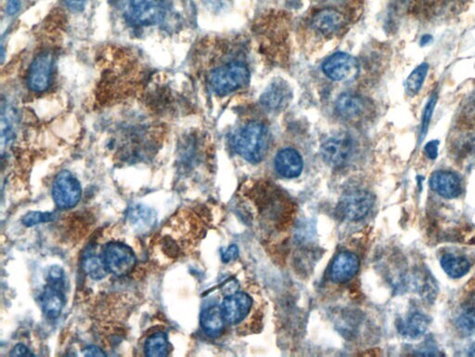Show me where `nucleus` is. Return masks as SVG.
Masks as SVG:
<instances>
[{"instance_id":"nucleus-35","label":"nucleus","mask_w":475,"mask_h":357,"mask_svg":"<svg viewBox=\"0 0 475 357\" xmlns=\"http://www.w3.org/2000/svg\"><path fill=\"white\" fill-rule=\"evenodd\" d=\"M471 351H473L474 352L473 354H472V355H475V345L473 348H472Z\"/></svg>"},{"instance_id":"nucleus-2","label":"nucleus","mask_w":475,"mask_h":357,"mask_svg":"<svg viewBox=\"0 0 475 357\" xmlns=\"http://www.w3.org/2000/svg\"><path fill=\"white\" fill-rule=\"evenodd\" d=\"M250 72L246 64L230 63L213 70L210 75L211 87L216 94L224 96L248 85Z\"/></svg>"},{"instance_id":"nucleus-29","label":"nucleus","mask_w":475,"mask_h":357,"mask_svg":"<svg viewBox=\"0 0 475 357\" xmlns=\"http://www.w3.org/2000/svg\"><path fill=\"white\" fill-rule=\"evenodd\" d=\"M438 147H439V140H432L424 147V152L430 159H435L438 156Z\"/></svg>"},{"instance_id":"nucleus-17","label":"nucleus","mask_w":475,"mask_h":357,"mask_svg":"<svg viewBox=\"0 0 475 357\" xmlns=\"http://www.w3.org/2000/svg\"><path fill=\"white\" fill-rule=\"evenodd\" d=\"M366 103L359 95L344 94L340 95L336 101L337 113L348 120L361 119L366 111Z\"/></svg>"},{"instance_id":"nucleus-24","label":"nucleus","mask_w":475,"mask_h":357,"mask_svg":"<svg viewBox=\"0 0 475 357\" xmlns=\"http://www.w3.org/2000/svg\"><path fill=\"white\" fill-rule=\"evenodd\" d=\"M429 64H421L417 68L413 70L412 74L407 78L406 86L407 92L412 95L417 94L423 87L426 75L428 74Z\"/></svg>"},{"instance_id":"nucleus-16","label":"nucleus","mask_w":475,"mask_h":357,"mask_svg":"<svg viewBox=\"0 0 475 357\" xmlns=\"http://www.w3.org/2000/svg\"><path fill=\"white\" fill-rule=\"evenodd\" d=\"M303 166L302 156L292 148L282 149L275 159V167L285 178H296L302 173Z\"/></svg>"},{"instance_id":"nucleus-19","label":"nucleus","mask_w":475,"mask_h":357,"mask_svg":"<svg viewBox=\"0 0 475 357\" xmlns=\"http://www.w3.org/2000/svg\"><path fill=\"white\" fill-rule=\"evenodd\" d=\"M430 325L428 316L421 313L410 314L405 321L398 326L399 333L407 338L417 340L425 334Z\"/></svg>"},{"instance_id":"nucleus-4","label":"nucleus","mask_w":475,"mask_h":357,"mask_svg":"<svg viewBox=\"0 0 475 357\" xmlns=\"http://www.w3.org/2000/svg\"><path fill=\"white\" fill-rule=\"evenodd\" d=\"M81 196L80 182L70 171H61L56 176L52 184V198L59 209H73L80 203Z\"/></svg>"},{"instance_id":"nucleus-31","label":"nucleus","mask_w":475,"mask_h":357,"mask_svg":"<svg viewBox=\"0 0 475 357\" xmlns=\"http://www.w3.org/2000/svg\"><path fill=\"white\" fill-rule=\"evenodd\" d=\"M83 355L86 356H105L106 353L101 350L100 347L91 345V347H86L83 350Z\"/></svg>"},{"instance_id":"nucleus-27","label":"nucleus","mask_w":475,"mask_h":357,"mask_svg":"<svg viewBox=\"0 0 475 357\" xmlns=\"http://www.w3.org/2000/svg\"><path fill=\"white\" fill-rule=\"evenodd\" d=\"M54 219L55 214L52 212H32L24 215L22 221L24 226L31 227L39 224L49 223Z\"/></svg>"},{"instance_id":"nucleus-30","label":"nucleus","mask_w":475,"mask_h":357,"mask_svg":"<svg viewBox=\"0 0 475 357\" xmlns=\"http://www.w3.org/2000/svg\"><path fill=\"white\" fill-rule=\"evenodd\" d=\"M10 356H33L32 352L24 344H17L13 348L10 353Z\"/></svg>"},{"instance_id":"nucleus-7","label":"nucleus","mask_w":475,"mask_h":357,"mask_svg":"<svg viewBox=\"0 0 475 357\" xmlns=\"http://www.w3.org/2000/svg\"><path fill=\"white\" fill-rule=\"evenodd\" d=\"M322 70L329 78L334 81L353 80L359 73V64L352 55L345 52H336L326 59Z\"/></svg>"},{"instance_id":"nucleus-22","label":"nucleus","mask_w":475,"mask_h":357,"mask_svg":"<svg viewBox=\"0 0 475 357\" xmlns=\"http://www.w3.org/2000/svg\"><path fill=\"white\" fill-rule=\"evenodd\" d=\"M145 355L151 357H164L169 354V342L167 334L156 333L146 340Z\"/></svg>"},{"instance_id":"nucleus-14","label":"nucleus","mask_w":475,"mask_h":357,"mask_svg":"<svg viewBox=\"0 0 475 357\" xmlns=\"http://www.w3.org/2000/svg\"><path fill=\"white\" fill-rule=\"evenodd\" d=\"M63 288L64 286L52 283H49L45 286L40 296V303L42 310L47 319H56L63 312L66 305Z\"/></svg>"},{"instance_id":"nucleus-18","label":"nucleus","mask_w":475,"mask_h":357,"mask_svg":"<svg viewBox=\"0 0 475 357\" xmlns=\"http://www.w3.org/2000/svg\"><path fill=\"white\" fill-rule=\"evenodd\" d=\"M222 307L212 305L202 311L201 314V326L206 335L218 337L223 333L226 325Z\"/></svg>"},{"instance_id":"nucleus-12","label":"nucleus","mask_w":475,"mask_h":357,"mask_svg":"<svg viewBox=\"0 0 475 357\" xmlns=\"http://www.w3.org/2000/svg\"><path fill=\"white\" fill-rule=\"evenodd\" d=\"M429 184L432 191L445 198H457L462 195V182L460 177L452 171H435L430 178Z\"/></svg>"},{"instance_id":"nucleus-32","label":"nucleus","mask_w":475,"mask_h":357,"mask_svg":"<svg viewBox=\"0 0 475 357\" xmlns=\"http://www.w3.org/2000/svg\"><path fill=\"white\" fill-rule=\"evenodd\" d=\"M238 256V249L236 246L230 247L226 253H222V258L224 261H229L232 258H235Z\"/></svg>"},{"instance_id":"nucleus-26","label":"nucleus","mask_w":475,"mask_h":357,"mask_svg":"<svg viewBox=\"0 0 475 357\" xmlns=\"http://www.w3.org/2000/svg\"><path fill=\"white\" fill-rule=\"evenodd\" d=\"M437 94H432L431 98H430L428 103H427L425 108H424L423 114V119H421V134H420L421 140L424 139V137H425L427 131H428L430 122H431L432 114H434V110H435V105H437Z\"/></svg>"},{"instance_id":"nucleus-36","label":"nucleus","mask_w":475,"mask_h":357,"mask_svg":"<svg viewBox=\"0 0 475 357\" xmlns=\"http://www.w3.org/2000/svg\"><path fill=\"white\" fill-rule=\"evenodd\" d=\"M474 106H475V102H474Z\"/></svg>"},{"instance_id":"nucleus-28","label":"nucleus","mask_w":475,"mask_h":357,"mask_svg":"<svg viewBox=\"0 0 475 357\" xmlns=\"http://www.w3.org/2000/svg\"><path fill=\"white\" fill-rule=\"evenodd\" d=\"M63 1L73 13H80L85 8L88 0H63Z\"/></svg>"},{"instance_id":"nucleus-23","label":"nucleus","mask_w":475,"mask_h":357,"mask_svg":"<svg viewBox=\"0 0 475 357\" xmlns=\"http://www.w3.org/2000/svg\"><path fill=\"white\" fill-rule=\"evenodd\" d=\"M83 269L89 277L94 280H101L108 274L103 256L89 253L83 260Z\"/></svg>"},{"instance_id":"nucleus-34","label":"nucleus","mask_w":475,"mask_h":357,"mask_svg":"<svg viewBox=\"0 0 475 357\" xmlns=\"http://www.w3.org/2000/svg\"><path fill=\"white\" fill-rule=\"evenodd\" d=\"M430 41H431V36H423V38H421V45H426L427 43H429Z\"/></svg>"},{"instance_id":"nucleus-1","label":"nucleus","mask_w":475,"mask_h":357,"mask_svg":"<svg viewBox=\"0 0 475 357\" xmlns=\"http://www.w3.org/2000/svg\"><path fill=\"white\" fill-rule=\"evenodd\" d=\"M271 145V135L262 123L250 122L236 133L233 146L248 162L259 163L265 159Z\"/></svg>"},{"instance_id":"nucleus-9","label":"nucleus","mask_w":475,"mask_h":357,"mask_svg":"<svg viewBox=\"0 0 475 357\" xmlns=\"http://www.w3.org/2000/svg\"><path fill=\"white\" fill-rule=\"evenodd\" d=\"M254 300L246 292H237L227 296L222 305V311L227 324L238 326L251 314Z\"/></svg>"},{"instance_id":"nucleus-11","label":"nucleus","mask_w":475,"mask_h":357,"mask_svg":"<svg viewBox=\"0 0 475 357\" xmlns=\"http://www.w3.org/2000/svg\"><path fill=\"white\" fill-rule=\"evenodd\" d=\"M361 268V261L355 253L342 252L331 266V279L335 283H347L353 279Z\"/></svg>"},{"instance_id":"nucleus-20","label":"nucleus","mask_w":475,"mask_h":357,"mask_svg":"<svg viewBox=\"0 0 475 357\" xmlns=\"http://www.w3.org/2000/svg\"><path fill=\"white\" fill-rule=\"evenodd\" d=\"M128 218L129 223L140 232L148 231L156 221V216L153 210L142 205H135L131 207L129 209Z\"/></svg>"},{"instance_id":"nucleus-8","label":"nucleus","mask_w":475,"mask_h":357,"mask_svg":"<svg viewBox=\"0 0 475 357\" xmlns=\"http://www.w3.org/2000/svg\"><path fill=\"white\" fill-rule=\"evenodd\" d=\"M53 58L50 52L36 56L28 72V87L32 92H43L52 82Z\"/></svg>"},{"instance_id":"nucleus-25","label":"nucleus","mask_w":475,"mask_h":357,"mask_svg":"<svg viewBox=\"0 0 475 357\" xmlns=\"http://www.w3.org/2000/svg\"><path fill=\"white\" fill-rule=\"evenodd\" d=\"M456 327L465 335L475 334V308H467L458 316Z\"/></svg>"},{"instance_id":"nucleus-6","label":"nucleus","mask_w":475,"mask_h":357,"mask_svg":"<svg viewBox=\"0 0 475 357\" xmlns=\"http://www.w3.org/2000/svg\"><path fill=\"white\" fill-rule=\"evenodd\" d=\"M353 140L347 133H339L329 138L322 146L323 160L334 168L342 167L353 154Z\"/></svg>"},{"instance_id":"nucleus-10","label":"nucleus","mask_w":475,"mask_h":357,"mask_svg":"<svg viewBox=\"0 0 475 357\" xmlns=\"http://www.w3.org/2000/svg\"><path fill=\"white\" fill-rule=\"evenodd\" d=\"M132 18L142 25L156 24L164 19V5L161 0H129Z\"/></svg>"},{"instance_id":"nucleus-15","label":"nucleus","mask_w":475,"mask_h":357,"mask_svg":"<svg viewBox=\"0 0 475 357\" xmlns=\"http://www.w3.org/2000/svg\"><path fill=\"white\" fill-rule=\"evenodd\" d=\"M311 24L317 32L324 36H331L345 27V17L334 8H323L315 14Z\"/></svg>"},{"instance_id":"nucleus-33","label":"nucleus","mask_w":475,"mask_h":357,"mask_svg":"<svg viewBox=\"0 0 475 357\" xmlns=\"http://www.w3.org/2000/svg\"><path fill=\"white\" fill-rule=\"evenodd\" d=\"M20 8V0H8L7 11L10 15H13Z\"/></svg>"},{"instance_id":"nucleus-5","label":"nucleus","mask_w":475,"mask_h":357,"mask_svg":"<svg viewBox=\"0 0 475 357\" xmlns=\"http://www.w3.org/2000/svg\"><path fill=\"white\" fill-rule=\"evenodd\" d=\"M375 204V196L365 190H356L342 196L337 210L345 220L356 221L366 217Z\"/></svg>"},{"instance_id":"nucleus-3","label":"nucleus","mask_w":475,"mask_h":357,"mask_svg":"<svg viewBox=\"0 0 475 357\" xmlns=\"http://www.w3.org/2000/svg\"><path fill=\"white\" fill-rule=\"evenodd\" d=\"M103 257L107 270L115 277H125L130 274L137 264L133 249L118 242H112L107 245L103 250Z\"/></svg>"},{"instance_id":"nucleus-13","label":"nucleus","mask_w":475,"mask_h":357,"mask_svg":"<svg viewBox=\"0 0 475 357\" xmlns=\"http://www.w3.org/2000/svg\"><path fill=\"white\" fill-rule=\"evenodd\" d=\"M292 89L285 80H278L264 92L261 96V105L269 111H280L285 108L291 101Z\"/></svg>"},{"instance_id":"nucleus-21","label":"nucleus","mask_w":475,"mask_h":357,"mask_svg":"<svg viewBox=\"0 0 475 357\" xmlns=\"http://www.w3.org/2000/svg\"><path fill=\"white\" fill-rule=\"evenodd\" d=\"M441 266L446 275L452 278H460L470 270V263L465 257L446 253L441 258Z\"/></svg>"}]
</instances>
